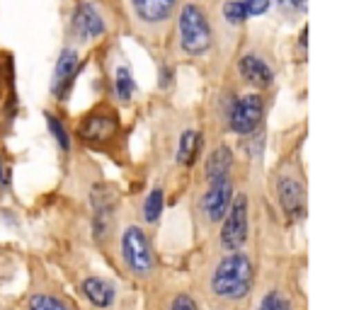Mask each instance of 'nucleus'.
<instances>
[{"instance_id": "f257e3e1", "label": "nucleus", "mask_w": 354, "mask_h": 310, "mask_svg": "<svg viewBox=\"0 0 354 310\" xmlns=\"http://www.w3.org/2000/svg\"><path fill=\"white\" fill-rule=\"evenodd\" d=\"M252 279H255V269L252 262L243 252H231L226 255L212 274V293L221 300H241L250 293Z\"/></svg>"}, {"instance_id": "f03ea898", "label": "nucleus", "mask_w": 354, "mask_h": 310, "mask_svg": "<svg viewBox=\"0 0 354 310\" xmlns=\"http://www.w3.org/2000/svg\"><path fill=\"white\" fill-rule=\"evenodd\" d=\"M180 44L189 56H199L212 46V27L204 10L194 3L183 8L180 12Z\"/></svg>"}, {"instance_id": "7ed1b4c3", "label": "nucleus", "mask_w": 354, "mask_h": 310, "mask_svg": "<svg viewBox=\"0 0 354 310\" xmlns=\"http://www.w3.org/2000/svg\"><path fill=\"white\" fill-rule=\"evenodd\" d=\"M122 255L127 267L136 276H148L153 271V252L148 245V238L141 228L131 226L124 231L122 238Z\"/></svg>"}, {"instance_id": "20e7f679", "label": "nucleus", "mask_w": 354, "mask_h": 310, "mask_svg": "<svg viewBox=\"0 0 354 310\" xmlns=\"http://www.w3.org/2000/svg\"><path fill=\"white\" fill-rule=\"evenodd\" d=\"M226 221L221 228V245L228 252H238L248 240V199L238 194L226 211Z\"/></svg>"}, {"instance_id": "39448f33", "label": "nucleus", "mask_w": 354, "mask_h": 310, "mask_svg": "<svg viewBox=\"0 0 354 310\" xmlns=\"http://www.w3.org/2000/svg\"><path fill=\"white\" fill-rule=\"evenodd\" d=\"M262 114H265V102L260 95H243L231 109V128L238 136H245L255 131L257 124L262 122Z\"/></svg>"}, {"instance_id": "423d86ee", "label": "nucleus", "mask_w": 354, "mask_h": 310, "mask_svg": "<svg viewBox=\"0 0 354 310\" xmlns=\"http://www.w3.org/2000/svg\"><path fill=\"white\" fill-rule=\"evenodd\" d=\"M231 202H233V182H231V177H223V180L212 182L209 192L204 194V199H202V211H204V216H207V221H212V223L221 221V218L226 216Z\"/></svg>"}, {"instance_id": "0eeeda50", "label": "nucleus", "mask_w": 354, "mask_h": 310, "mask_svg": "<svg viewBox=\"0 0 354 310\" xmlns=\"http://www.w3.org/2000/svg\"><path fill=\"white\" fill-rule=\"evenodd\" d=\"M117 117L112 112H93L85 117V122L80 124L78 133L83 141H90V143H102V141H109V138L117 133Z\"/></svg>"}, {"instance_id": "6e6552de", "label": "nucleus", "mask_w": 354, "mask_h": 310, "mask_svg": "<svg viewBox=\"0 0 354 310\" xmlns=\"http://www.w3.org/2000/svg\"><path fill=\"white\" fill-rule=\"evenodd\" d=\"M73 30L80 39H95V37L107 32V25H104L102 15L95 10V6L80 3L78 10H75V17H73Z\"/></svg>"}, {"instance_id": "1a4fd4ad", "label": "nucleus", "mask_w": 354, "mask_h": 310, "mask_svg": "<svg viewBox=\"0 0 354 310\" xmlns=\"http://www.w3.org/2000/svg\"><path fill=\"white\" fill-rule=\"evenodd\" d=\"M177 0H131L133 15L143 25H162L175 10Z\"/></svg>"}, {"instance_id": "9d476101", "label": "nucleus", "mask_w": 354, "mask_h": 310, "mask_svg": "<svg viewBox=\"0 0 354 310\" xmlns=\"http://www.w3.org/2000/svg\"><path fill=\"white\" fill-rule=\"evenodd\" d=\"M279 202H281V209H284L291 218L301 216V213H304V206H306L304 184H301L296 177H281V182H279Z\"/></svg>"}, {"instance_id": "9b49d317", "label": "nucleus", "mask_w": 354, "mask_h": 310, "mask_svg": "<svg viewBox=\"0 0 354 310\" xmlns=\"http://www.w3.org/2000/svg\"><path fill=\"white\" fill-rule=\"evenodd\" d=\"M241 73L248 83L257 85V88H270V85L274 83V73H272V68L267 66V61L260 59V56H255V54L243 56L241 59Z\"/></svg>"}, {"instance_id": "f8f14e48", "label": "nucleus", "mask_w": 354, "mask_h": 310, "mask_svg": "<svg viewBox=\"0 0 354 310\" xmlns=\"http://www.w3.org/2000/svg\"><path fill=\"white\" fill-rule=\"evenodd\" d=\"M75 73H78V54H75L73 49H66L54 68V80H51L54 95H64L66 88L73 83Z\"/></svg>"}, {"instance_id": "ddd939ff", "label": "nucleus", "mask_w": 354, "mask_h": 310, "mask_svg": "<svg viewBox=\"0 0 354 310\" xmlns=\"http://www.w3.org/2000/svg\"><path fill=\"white\" fill-rule=\"evenodd\" d=\"M83 293L97 308H109L114 303V286L104 279H97V276H90L83 281Z\"/></svg>"}, {"instance_id": "4468645a", "label": "nucleus", "mask_w": 354, "mask_h": 310, "mask_svg": "<svg viewBox=\"0 0 354 310\" xmlns=\"http://www.w3.org/2000/svg\"><path fill=\"white\" fill-rule=\"evenodd\" d=\"M231 168H233V153H231V148H228V146L214 148L212 155H209V160H207V177H209V182H216V180L228 177Z\"/></svg>"}, {"instance_id": "2eb2a0df", "label": "nucleus", "mask_w": 354, "mask_h": 310, "mask_svg": "<svg viewBox=\"0 0 354 310\" xmlns=\"http://www.w3.org/2000/svg\"><path fill=\"white\" fill-rule=\"evenodd\" d=\"M199 151H202V133L199 131H185L180 136V146H177V163L180 165H194Z\"/></svg>"}, {"instance_id": "dca6fc26", "label": "nucleus", "mask_w": 354, "mask_h": 310, "mask_svg": "<svg viewBox=\"0 0 354 310\" xmlns=\"http://www.w3.org/2000/svg\"><path fill=\"white\" fill-rule=\"evenodd\" d=\"M114 90H117V97L122 102H129L136 93V83H133V75L127 66H119L117 73H114Z\"/></svg>"}, {"instance_id": "f3484780", "label": "nucleus", "mask_w": 354, "mask_h": 310, "mask_svg": "<svg viewBox=\"0 0 354 310\" xmlns=\"http://www.w3.org/2000/svg\"><path fill=\"white\" fill-rule=\"evenodd\" d=\"M162 204H165V192H162L160 187L151 189V194H148L146 202H143V218H146L148 223H156L162 213Z\"/></svg>"}, {"instance_id": "a211bd4d", "label": "nucleus", "mask_w": 354, "mask_h": 310, "mask_svg": "<svg viewBox=\"0 0 354 310\" xmlns=\"http://www.w3.org/2000/svg\"><path fill=\"white\" fill-rule=\"evenodd\" d=\"M223 17H226L231 25H243L250 15H248L243 0H228L226 6H223Z\"/></svg>"}, {"instance_id": "6ab92c4d", "label": "nucleus", "mask_w": 354, "mask_h": 310, "mask_svg": "<svg viewBox=\"0 0 354 310\" xmlns=\"http://www.w3.org/2000/svg\"><path fill=\"white\" fill-rule=\"evenodd\" d=\"M44 117H46V126H49L51 136L56 138V143H59L64 151H68V148H71V138H68V131H66V126L54 117V114H44Z\"/></svg>"}, {"instance_id": "aec40b11", "label": "nucleus", "mask_w": 354, "mask_h": 310, "mask_svg": "<svg viewBox=\"0 0 354 310\" xmlns=\"http://www.w3.org/2000/svg\"><path fill=\"white\" fill-rule=\"evenodd\" d=\"M30 310H68L59 298L49 293H37L30 298Z\"/></svg>"}, {"instance_id": "412c9836", "label": "nucleus", "mask_w": 354, "mask_h": 310, "mask_svg": "<svg viewBox=\"0 0 354 310\" xmlns=\"http://www.w3.org/2000/svg\"><path fill=\"white\" fill-rule=\"evenodd\" d=\"M257 310H291V305H289V300H286L284 296L277 293V291H272V293H267L265 298L260 300Z\"/></svg>"}, {"instance_id": "4be33fe9", "label": "nucleus", "mask_w": 354, "mask_h": 310, "mask_svg": "<svg viewBox=\"0 0 354 310\" xmlns=\"http://www.w3.org/2000/svg\"><path fill=\"white\" fill-rule=\"evenodd\" d=\"M243 3H245L248 15H262V12H267L272 6V0H243Z\"/></svg>"}, {"instance_id": "5701e85b", "label": "nucleus", "mask_w": 354, "mask_h": 310, "mask_svg": "<svg viewBox=\"0 0 354 310\" xmlns=\"http://www.w3.org/2000/svg\"><path fill=\"white\" fill-rule=\"evenodd\" d=\"M170 310H197V305H194V300L189 298V296H177L175 300H172Z\"/></svg>"}, {"instance_id": "b1692460", "label": "nucleus", "mask_w": 354, "mask_h": 310, "mask_svg": "<svg viewBox=\"0 0 354 310\" xmlns=\"http://www.w3.org/2000/svg\"><path fill=\"white\" fill-rule=\"evenodd\" d=\"M277 3H279V8H284V10H294V12L306 10V0H277Z\"/></svg>"}]
</instances>
